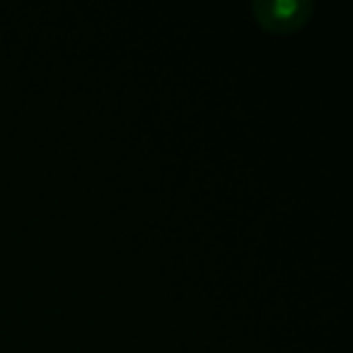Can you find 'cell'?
Listing matches in <instances>:
<instances>
[{"instance_id":"cell-1","label":"cell","mask_w":353,"mask_h":353,"mask_svg":"<svg viewBox=\"0 0 353 353\" xmlns=\"http://www.w3.org/2000/svg\"><path fill=\"white\" fill-rule=\"evenodd\" d=\"M312 3L307 0H256L254 15L269 32L288 34L307 22Z\"/></svg>"}]
</instances>
